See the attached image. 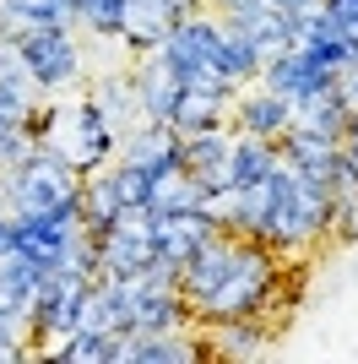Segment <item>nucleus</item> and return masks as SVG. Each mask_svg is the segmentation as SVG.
I'll list each match as a JSON object with an SVG mask.
<instances>
[{"mask_svg": "<svg viewBox=\"0 0 358 364\" xmlns=\"http://www.w3.org/2000/svg\"><path fill=\"white\" fill-rule=\"evenodd\" d=\"M212 234H223V223H217L207 207H190V213H152V250H158V261H168V267H185Z\"/></svg>", "mask_w": 358, "mask_h": 364, "instance_id": "obj_12", "label": "nucleus"}, {"mask_svg": "<svg viewBox=\"0 0 358 364\" xmlns=\"http://www.w3.org/2000/svg\"><path fill=\"white\" fill-rule=\"evenodd\" d=\"M239 201H234V223H228V234H239V240H271V218H277V174L261 185H234Z\"/></svg>", "mask_w": 358, "mask_h": 364, "instance_id": "obj_20", "label": "nucleus"}, {"mask_svg": "<svg viewBox=\"0 0 358 364\" xmlns=\"http://www.w3.org/2000/svg\"><path fill=\"white\" fill-rule=\"evenodd\" d=\"M283 168V147L266 136H244L234 131V152H228V185H261Z\"/></svg>", "mask_w": 358, "mask_h": 364, "instance_id": "obj_24", "label": "nucleus"}, {"mask_svg": "<svg viewBox=\"0 0 358 364\" xmlns=\"http://www.w3.org/2000/svg\"><path fill=\"white\" fill-rule=\"evenodd\" d=\"M119 213H125V196H119L114 174H109V168L87 174V185H82V223L92 228V240H98V234H104Z\"/></svg>", "mask_w": 358, "mask_h": 364, "instance_id": "obj_28", "label": "nucleus"}, {"mask_svg": "<svg viewBox=\"0 0 358 364\" xmlns=\"http://www.w3.org/2000/svg\"><path fill=\"white\" fill-rule=\"evenodd\" d=\"M234 114V92H212V87H185L174 104V120L179 136H195V131H212V125H228Z\"/></svg>", "mask_w": 358, "mask_h": 364, "instance_id": "obj_25", "label": "nucleus"}, {"mask_svg": "<svg viewBox=\"0 0 358 364\" xmlns=\"http://www.w3.org/2000/svg\"><path fill=\"white\" fill-rule=\"evenodd\" d=\"M82 326H98V332H131V299H125V277L98 272L87 289V310H82Z\"/></svg>", "mask_w": 358, "mask_h": 364, "instance_id": "obj_26", "label": "nucleus"}, {"mask_svg": "<svg viewBox=\"0 0 358 364\" xmlns=\"http://www.w3.org/2000/svg\"><path fill=\"white\" fill-rule=\"evenodd\" d=\"M228 125H234V131H244V136L283 141L288 125H293V109H288L283 98L266 87V82H250V87L234 92V114H228Z\"/></svg>", "mask_w": 358, "mask_h": 364, "instance_id": "obj_14", "label": "nucleus"}, {"mask_svg": "<svg viewBox=\"0 0 358 364\" xmlns=\"http://www.w3.org/2000/svg\"><path fill=\"white\" fill-rule=\"evenodd\" d=\"M152 261H158V250H152V207H125L98 234V272L136 277V272H147Z\"/></svg>", "mask_w": 358, "mask_h": 364, "instance_id": "obj_7", "label": "nucleus"}, {"mask_svg": "<svg viewBox=\"0 0 358 364\" xmlns=\"http://www.w3.org/2000/svg\"><path fill=\"white\" fill-rule=\"evenodd\" d=\"M152 213H190V207H207V180H195L190 168H179L168 180L152 185Z\"/></svg>", "mask_w": 358, "mask_h": 364, "instance_id": "obj_30", "label": "nucleus"}, {"mask_svg": "<svg viewBox=\"0 0 358 364\" xmlns=\"http://www.w3.org/2000/svg\"><path fill=\"white\" fill-rule=\"evenodd\" d=\"M283 6H288V11H298V16H304V11H320V0H283Z\"/></svg>", "mask_w": 358, "mask_h": 364, "instance_id": "obj_38", "label": "nucleus"}, {"mask_svg": "<svg viewBox=\"0 0 358 364\" xmlns=\"http://www.w3.org/2000/svg\"><path fill=\"white\" fill-rule=\"evenodd\" d=\"M337 98L347 104V114H358V65H347V71L337 76Z\"/></svg>", "mask_w": 358, "mask_h": 364, "instance_id": "obj_36", "label": "nucleus"}, {"mask_svg": "<svg viewBox=\"0 0 358 364\" xmlns=\"http://www.w3.org/2000/svg\"><path fill=\"white\" fill-rule=\"evenodd\" d=\"M6 185H11L16 213H55V207H76L82 201L87 174H76L49 141H38V152H33L28 164L6 174Z\"/></svg>", "mask_w": 358, "mask_h": 364, "instance_id": "obj_6", "label": "nucleus"}, {"mask_svg": "<svg viewBox=\"0 0 358 364\" xmlns=\"http://www.w3.org/2000/svg\"><path fill=\"white\" fill-rule=\"evenodd\" d=\"M16 44H22V60H28V76L38 98H65V92H82L92 76V49L87 38L65 22L55 28H28L16 33Z\"/></svg>", "mask_w": 358, "mask_h": 364, "instance_id": "obj_4", "label": "nucleus"}, {"mask_svg": "<svg viewBox=\"0 0 358 364\" xmlns=\"http://www.w3.org/2000/svg\"><path fill=\"white\" fill-rule=\"evenodd\" d=\"M179 6H185V11H195V6H207V0H179Z\"/></svg>", "mask_w": 358, "mask_h": 364, "instance_id": "obj_40", "label": "nucleus"}, {"mask_svg": "<svg viewBox=\"0 0 358 364\" xmlns=\"http://www.w3.org/2000/svg\"><path fill=\"white\" fill-rule=\"evenodd\" d=\"M207 6H217V11H239V6H255V0H207Z\"/></svg>", "mask_w": 358, "mask_h": 364, "instance_id": "obj_39", "label": "nucleus"}, {"mask_svg": "<svg viewBox=\"0 0 358 364\" xmlns=\"http://www.w3.org/2000/svg\"><path fill=\"white\" fill-rule=\"evenodd\" d=\"M131 76H136V92H141V114L147 120H174V104H179V92H185V82H179V71L168 65L163 49L136 55Z\"/></svg>", "mask_w": 358, "mask_h": 364, "instance_id": "obj_15", "label": "nucleus"}, {"mask_svg": "<svg viewBox=\"0 0 358 364\" xmlns=\"http://www.w3.org/2000/svg\"><path fill=\"white\" fill-rule=\"evenodd\" d=\"M331 240L337 245H353L358 240V191H331Z\"/></svg>", "mask_w": 358, "mask_h": 364, "instance_id": "obj_33", "label": "nucleus"}, {"mask_svg": "<svg viewBox=\"0 0 358 364\" xmlns=\"http://www.w3.org/2000/svg\"><path fill=\"white\" fill-rule=\"evenodd\" d=\"M320 11H326L331 22L353 38V49H358V0H320Z\"/></svg>", "mask_w": 358, "mask_h": 364, "instance_id": "obj_34", "label": "nucleus"}, {"mask_svg": "<svg viewBox=\"0 0 358 364\" xmlns=\"http://www.w3.org/2000/svg\"><path fill=\"white\" fill-rule=\"evenodd\" d=\"M234 28L250 38L255 49H261V60H271V55H283L288 44H298V11H288L283 0H255V6H239Z\"/></svg>", "mask_w": 358, "mask_h": 364, "instance_id": "obj_13", "label": "nucleus"}, {"mask_svg": "<svg viewBox=\"0 0 358 364\" xmlns=\"http://www.w3.org/2000/svg\"><path fill=\"white\" fill-rule=\"evenodd\" d=\"M298 49H310V55L326 65L331 76H342L347 65H358L353 38H347V33L337 28L326 11H304V16H298Z\"/></svg>", "mask_w": 358, "mask_h": 364, "instance_id": "obj_18", "label": "nucleus"}, {"mask_svg": "<svg viewBox=\"0 0 358 364\" xmlns=\"http://www.w3.org/2000/svg\"><path fill=\"white\" fill-rule=\"evenodd\" d=\"M119 158L136 164V168H147L152 180H168V174L185 168V136H179V125H168V120H141L136 131H125Z\"/></svg>", "mask_w": 358, "mask_h": 364, "instance_id": "obj_9", "label": "nucleus"}, {"mask_svg": "<svg viewBox=\"0 0 358 364\" xmlns=\"http://www.w3.org/2000/svg\"><path fill=\"white\" fill-rule=\"evenodd\" d=\"M33 359V337H28V316H11L0 310V364Z\"/></svg>", "mask_w": 358, "mask_h": 364, "instance_id": "obj_32", "label": "nucleus"}, {"mask_svg": "<svg viewBox=\"0 0 358 364\" xmlns=\"http://www.w3.org/2000/svg\"><path fill=\"white\" fill-rule=\"evenodd\" d=\"M342 191H358V114H353V125H347V136H342Z\"/></svg>", "mask_w": 358, "mask_h": 364, "instance_id": "obj_35", "label": "nucleus"}, {"mask_svg": "<svg viewBox=\"0 0 358 364\" xmlns=\"http://www.w3.org/2000/svg\"><path fill=\"white\" fill-rule=\"evenodd\" d=\"M71 6H76V0H71Z\"/></svg>", "mask_w": 358, "mask_h": 364, "instance_id": "obj_42", "label": "nucleus"}, {"mask_svg": "<svg viewBox=\"0 0 358 364\" xmlns=\"http://www.w3.org/2000/svg\"><path fill=\"white\" fill-rule=\"evenodd\" d=\"M261 82H266L288 109L304 104V98H315V92H331V87H337V76L315 60L310 49H298V44H288L283 55H271V60L261 65Z\"/></svg>", "mask_w": 358, "mask_h": 364, "instance_id": "obj_8", "label": "nucleus"}, {"mask_svg": "<svg viewBox=\"0 0 358 364\" xmlns=\"http://www.w3.org/2000/svg\"><path fill=\"white\" fill-rule=\"evenodd\" d=\"M179 16H185L179 0H131V6H125V33H119V38H125L131 55H147V49H158L168 33H174Z\"/></svg>", "mask_w": 358, "mask_h": 364, "instance_id": "obj_17", "label": "nucleus"}, {"mask_svg": "<svg viewBox=\"0 0 358 364\" xmlns=\"http://www.w3.org/2000/svg\"><path fill=\"white\" fill-rule=\"evenodd\" d=\"M87 92H92V104L104 109V114L119 125V131H136V125L147 120V114H141V92H136L131 65H114V71H92V76H87Z\"/></svg>", "mask_w": 358, "mask_h": 364, "instance_id": "obj_16", "label": "nucleus"}, {"mask_svg": "<svg viewBox=\"0 0 358 364\" xmlns=\"http://www.w3.org/2000/svg\"><path fill=\"white\" fill-rule=\"evenodd\" d=\"M320 240H331V185L298 174V168H277V218H271V250L283 261H304Z\"/></svg>", "mask_w": 358, "mask_h": 364, "instance_id": "obj_3", "label": "nucleus"}, {"mask_svg": "<svg viewBox=\"0 0 358 364\" xmlns=\"http://www.w3.org/2000/svg\"><path fill=\"white\" fill-rule=\"evenodd\" d=\"M347 125H353V114H347V104L337 98V87H331V92H315V98L293 104V125H288V131L315 136V141H342Z\"/></svg>", "mask_w": 358, "mask_h": 364, "instance_id": "obj_23", "label": "nucleus"}, {"mask_svg": "<svg viewBox=\"0 0 358 364\" xmlns=\"http://www.w3.org/2000/svg\"><path fill=\"white\" fill-rule=\"evenodd\" d=\"M55 22L76 28L71 0H6V11H0V33L6 38H16V33H28V28H55Z\"/></svg>", "mask_w": 358, "mask_h": 364, "instance_id": "obj_27", "label": "nucleus"}, {"mask_svg": "<svg viewBox=\"0 0 358 364\" xmlns=\"http://www.w3.org/2000/svg\"><path fill=\"white\" fill-rule=\"evenodd\" d=\"M0 11H6V0H0Z\"/></svg>", "mask_w": 358, "mask_h": 364, "instance_id": "obj_41", "label": "nucleus"}, {"mask_svg": "<svg viewBox=\"0 0 358 364\" xmlns=\"http://www.w3.org/2000/svg\"><path fill=\"white\" fill-rule=\"evenodd\" d=\"M125 6L131 0H76L71 22L82 38H119L125 33Z\"/></svg>", "mask_w": 358, "mask_h": 364, "instance_id": "obj_29", "label": "nucleus"}, {"mask_svg": "<svg viewBox=\"0 0 358 364\" xmlns=\"http://www.w3.org/2000/svg\"><path fill=\"white\" fill-rule=\"evenodd\" d=\"M212 65H217V76H223L228 87H250V82H261V49L244 38V33L234 28V16L223 11V33H217V55H212Z\"/></svg>", "mask_w": 358, "mask_h": 364, "instance_id": "obj_19", "label": "nucleus"}, {"mask_svg": "<svg viewBox=\"0 0 358 364\" xmlns=\"http://www.w3.org/2000/svg\"><path fill=\"white\" fill-rule=\"evenodd\" d=\"M119 343H125V332L76 326V332H65L60 343H49L38 359H55V364H119Z\"/></svg>", "mask_w": 358, "mask_h": 364, "instance_id": "obj_22", "label": "nucleus"}, {"mask_svg": "<svg viewBox=\"0 0 358 364\" xmlns=\"http://www.w3.org/2000/svg\"><path fill=\"white\" fill-rule=\"evenodd\" d=\"M201 359H212L201 326H179V332H125V343H119V364H201Z\"/></svg>", "mask_w": 358, "mask_h": 364, "instance_id": "obj_11", "label": "nucleus"}, {"mask_svg": "<svg viewBox=\"0 0 358 364\" xmlns=\"http://www.w3.org/2000/svg\"><path fill=\"white\" fill-rule=\"evenodd\" d=\"M109 174H114L125 207H147V201H152V185H158V180H152L147 168H136V164H125V158H114V164H109Z\"/></svg>", "mask_w": 358, "mask_h": 364, "instance_id": "obj_31", "label": "nucleus"}, {"mask_svg": "<svg viewBox=\"0 0 358 364\" xmlns=\"http://www.w3.org/2000/svg\"><path fill=\"white\" fill-rule=\"evenodd\" d=\"M44 141L76 174H98V168H109L119 158L125 131H119L104 109L92 104V92L82 87V92H65V98H49V136Z\"/></svg>", "mask_w": 358, "mask_h": 364, "instance_id": "obj_2", "label": "nucleus"}, {"mask_svg": "<svg viewBox=\"0 0 358 364\" xmlns=\"http://www.w3.org/2000/svg\"><path fill=\"white\" fill-rule=\"evenodd\" d=\"M228 152H234V125H212V131H195L185 136V168L195 180L212 185H228Z\"/></svg>", "mask_w": 358, "mask_h": 364, "instance_id": "obj_21", "label": "nucleus"}, {"mask_svg": "<svg viewBox=\"0 0 358 364\" xmlns=\"http://www.w3.org/2000/svg\"><path fill=\"white\" fill-rule=\"evenodd\" d=\"M98 272H76V267H60V272L38 277V294H33V310H28V337H33V359L60 343L65 332L82 326V310H87V289Z\"/></svg>", "mask_w": 358, "mask_h": 364, "instance_id": "obj_5", "label": "nucleus"}, {"mask_svg": "<svg viewBox=\"0 0 358 364\" xmlns=\"http://www.w3.org/2000/svg\"><path fill=\"white\" fill-rule=\"evenodd\" d=\"M16 213V201H11V185H6V174H0V223Z\"/></svg>", "mask_w": 358, "mask_h": 364, "instance_id": "obj_37", "label": "nucleus"}, {"mask_svg": "<svg viewBox=\"0 0 358 364\" xmlns=\"http://www.w3.org/2000/svg\"><path fill=\"white\" fill-rule=\"evenodd\" d=\"M207 332V348L212 359H228V364H250V359H266L271 343H277V321L271 316H228V321H212L201 326Z\"/></svg>", "mask_w": 358, "mask_h": 364, "instance_id": "obj_10", "label": "nucleus"}, {"mask_svg": "<svg viewBox=\"0 0 358 364\" xmlns=\"http://www.w3.org/2000/svg\"><path fill=\"white\" fill-rule=\"evenodd\" d=\"M283 289V256L261 240H239V234H212L185 267H179V294L190 304L195 326L228 316H271Z\"/></svg>", "mask_w": 358, "mask_h": 364, "instance_id": "obj_1", "label": "nucleus"}]
</instances>
